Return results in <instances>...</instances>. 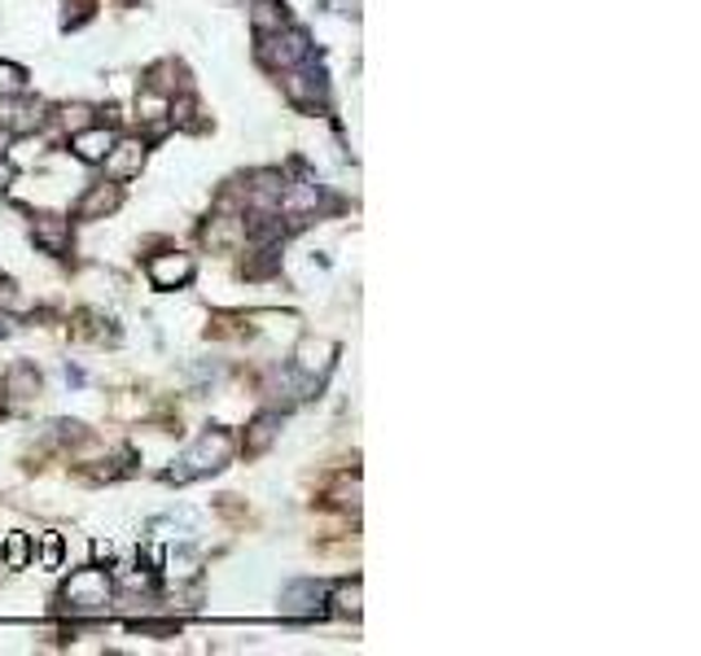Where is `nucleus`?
Masks as SVG:
<instances>
[{
  "label": "nucleus",
  "instance_id": "nucleus-1",
  "mask_svg": "<svg viewBox=\"0 0 701 656\" xmlns=\"http://www.w3.org/2000/svg\"><path fill=\"white\" fill-rule=\"evenodd\" d=\"M229 455H233V437L224 434V430H207V434L198 437V442L180 455V464L167 473V482L185 486V482H193V477H202V473L224 468V464H229Z\"/></svg>",
  "mask_w": 701,
  "mask_h": 656
},
{
  "label": "nucleus",
  "instance_id": "nucleus-2",
  "mask_svg": "<svg viewBox=\"0 0 701 656\" xmlns=\"http://www.w3.org/2000/svg\"><path fill=\"white\" fill-rule=\"evenodd\" d=\"M259 57H263V66H272V71H290V66H299V62L312 57V40H307V31H299V27L285 22L281 31L259 35Z\"/></svg>",
  "mask_w": 701,
  "mask_h": 656
},
{
  "label": "nucleus",
  "instance_id": "nucleus-3",
  "mask_svg": "<svg viewBox=\"0 0 701 656\" xmlns=\"http://www.w3.org/2000/svg\"><path fill=\"white\" fill-rule=\"evenodd\" d=\"M62 600L71 604V613H102L111 604V578L102 569H80L71 573Z\"/></svg>",
  "mask_w": 701,
  "mask_h": 656
},
{
  "label": "nucleus",
  "instance_id": "nucleus-4",
  "mask_svg": "<svg viewBox=\"0 0 701 656\" xmlns=\"http://www.w3.org/2000/svg\"><path fill=\"white\" fill-rule=\"evenodd\" d=\"M325 600H329V586H321V582H290L285 595H281V613L294 617V622H307V617L325 613Z\"/></svg>",
  "mask_w": 701,
  "mask_h": 656
},
{
  "label": "nucleus",
  "instance_id": "nucleus-5",
  "mask_svg": "<svg viewBox=\"0 0 701 656\" xmlns=\"http://www.w3.org/2000/svg\"><path fill=\"white\" fill-rule=\"evenodd\" d=\"M334 359H338V346L329 337H307L299 346V355H294V368H299L303 381H321L334 368Z\"/></svg>",
  "mask_w": 701,
  "mask_h": 656
},
{
  "label": "nucleus",
  "instance_id": "nucleus-6",
  "mask_svg": "<svg viewBox=\"0 0 701 656\" xmlns=\"http://www.w3.org/2000/svg\"><path fill=\"white\" fill-rule=\"evenodd\" d=\"M285 93L299 102V106H325L329 97V84H325V71H312L307 62L290 66V80H285Z\"/></svg>",
  "mask_w": 701,
  "mask_h": 656
},
{
  "label": "nucleus",
  "instance_id": "nucleus-7",
  "mask_svg": "<svg viewBox=\"0 0 701 656\" xmlns=\"http://www.w3.org/2000/svg\"><path fill=\"white\" fill-rule=\"evenodd\" d=\"M145 272H149L154 289H180L193 281V258L189 254H154L145 263Z\"/></svg>",
  "mask_w": 701,
  "mask_h": 656
},
{
  "label": "nucleus",
  "instance_id": "nucleus-8",
  "mask_svg": "<svg viewBox=\"0 0 701 656\" xmlns=\"http://www.w3.org/2000/svg\"><path fill=\"white\" fill-rule=\"evenodd\" d=\"M106 162V176L111 180H132V176H140V162H145V145L140 140H115L111 145V154L102 158Z\"/></svg>",
  "mask_w": 701,
  "mask_h": 656
},
{
  "label": "nucleus",
  "instance_id": "nucleus-9",
  "mask_svg": "<svg viewBox=\"0 0 701 656\" xmlns=\"http://www.w3.org/2000/svg\"><path fill=\"white\" fill-rule=\"evenodd\" d=\"M0 123L9 127V131H31V127H40L44 123V106L40 102H31V97H0Z\"/></svg>",
  "mask_w": 701,
  "mask_h": 656
},
{
  "label": "nucleus",
  "instance_id": "nucleus-10",
  "mask_svg": "<svg viewBox=\"0 0 701 656\" xmlns=\"http://www.w3.org/2000/svg\"><path fill=\"white\" fill-rule=\"evenodd\" d=\"M111 145H115V131L102 127V123H88V127H80V131L71 136V149H75V158H84V162H102V158L111 154Z\"/></svg>",
  "mask_w": 701,
  "mask_h": 656
},
{
  "label": "nucleus",
  "instance_id": "nucleus-11",
  "mask_svg": "<svg viewBox=\"0 0 701 656\" xmlns=\"http://www.w3.org/2000/svg\"><path fill=\"white\" fill-rule=\"evenodd\" d=\"M31 236H35V245H40V250H49V254H66V250H71V219L40 215L35 223H31Z\"/></svg>",
  "mask_w": 701,
  "mask_h": 656
},
{
  "label": "nucleus",
  "instance_id": "nucleus-12",
  "mask_svg": "<svg viewBox=\"0 0 701 656\" xmlns=\"http://www.w3.org/2000/svg\"><path fill=\"white\" fill-rule=\"evenodd\" d=\"M118 207V184H93L80 202V219H106Z\"/></svg>",
  "mask_w": 701,
  "mask_h": 656
},
{
  "label": "nucleus",
  "instance_id": "nucleus-13",
  "mask_svg": "<svg viewBox=\"0 0 701 656\" xmlns=\"http://www.w3.org/2000/svg\"><path fill=\"white\" fill-rule=\"evenodd\" d=\"M281 434V416L276 412H263L254 425H250V437H245V455H263L272 446V437Z\"/></svg>",
  "mask_w": 701,
  "mask_h": 656
},
{
  "label": "nucleus",
  "instance_id": "nucleus-14",
  "mask_svg": "<svg viewBox=\"0 0 701 656\" xmlns=\"http://www.w3.org/2000/svg\"><path fill=\"white\" fill-rule=\"evenodd\" d=\"M290 18H285V4H276V0H263L259 9H254V31L259 35H268V31H281Z\"/></svg>",
  "mask_w": 701,
  "mask_h": 656
},
{
  "label": "nucleus",
  "instance_id": "nucleus-15",
  "mask_svg": "<svg viewBox=\"0 0 701 656\" xmlns=\"http://www.w3.org/2000/svg\"><path fill=\"white\" fill-rule=\"evenodd\" d=\"M4 390H9V394H18V399H27V394H35V390H40V372H35L31 363H18V368L9 372V381H4Z\"/></svg>",
  "mask_w": 701,
  "mask_h": 656
},
{
  "label": "nucleus",
  "instance_id": "nucleus-16",
  "mask_svg": "<svg viewBox=\"0 0 701 656\" xmlns=\"http://www.w3.org/2000/svg\"><path fill=\"white\" fill-rule=\"evenodd\" d=\"M359 600H364L359 578H355V582H338V591H334V609H338L343 617H359Z\"/></svg>",
  "mask_w": 701,
  "mask_h": 656
},
{
  "label": "nucleus",
  "instance_id": "nucleus-17",
  "mask_svg": "<svg viewBox=\"0 0 701 656\" xmlns=\"http://www.w3.org/2000/svg\"><path fill=\"white\" fill-rule=\"evenodd\" d=\"M167 102H171V97H163L158 88H140V97H136V109H140V118L158 123V118L167 114Z\"/></svg>",
  "mask_w": 701,
  "mask_h": 656
},
{
  "label": "nucleus",
  "instance_id": "nucleus-18",
  "mask_svg": "<svg viewBox=\"0 0 701 656\" xmlns=\"http://www.w3.org/2000/svg\"><path fill=\"white\" fill-rule=\"evenodd\" d=\"M18 93H27V75L13 62H0V97H18Z\"/></svg>",
  "mask_w": 701,
  "mask_h": 656
},
{
  "label": "nucleus",
  "instance_id": "nucleus-19",
  "mask_svg": "<svg viewBox=\"0 0 701 656\" xmlns=\"http://www.w3.org/2000/svg\"><path fill=\"white\" fill-rule=\"evenodd\" d=\"M62 123L80 131V127H88V123H93V109H88V106H66V109H62Z\"/></svg>",
  "mask_w": 701,
  "mask_h": 656
},
{
  "label": "nucleus",
  "instance_id": "nucleus-20",
  "mask_svg": "<svg viewBox=\"0 0 701 656\" xmlns=\"http://www.w3.org/2000/svg\"><path fill=\"white\" fill-rule=\"evenodd\" d=\"M193 564H198L193 551H171V556H167V569H171V573H193Z\"/></svg>",
  "mask_w": 701,
  "mask_h": 656
},
{
  "label": "nucleus",
  "instance_id": "nucleus-21",
  "mask_svg": "<svg viewBox=\"0 0 701 656\" xmlns=\"http://www.w3.org/2000/svg\"><path fill=\"white\" fill-rule=\"evenodd\" d=\"M57 560H62V543H57V535H44V569H57Z\"/></svg>",
  "mask_w": 701,
  "mask_h": 656
},
{
  "label": "nucleus",
  "instance_id": "nucleus-22",
  "mask_svg": "<svg viewBox=\"0 0 701 656\" xmlns=\"http://www.w3.org/2000/svg\"><path fill=\"white\" fill-rule=\"evenodd\" d=\"M18 303V289H13V281H0V307H13Z\"/></svg>",
  "mask_w": 701,
  "mask_h": 656
},
{
  "label": "nucleus",
  "instance_id": "nucleus-23",
  "mask_svg": "<svg viewBox=\"0 0 701 656\" xmlns=\"http://www.w3.org/2000/svg\"><path fill=\"white\" fill-rule=\"evenodd\" d=\"M9 145H13V131H9V127H4V123H0V158H4V154H9Z\"/></svg>",
  "mask_w": 701,
  "mask_h": 656
},
{
  "label": "nucleus",
  "instance_id": "nucleus-24",
  "mask_svg": "<svg viewBox=\"0 0 701 656\" xmlns=\"http://www.w3.org/2000/svg\"><path fill=\"white\" fill-rule=\"evenodd\" d=\"M9 180H13V167H9V162H0V189H9Z\"/></svg>",
  "mask_w": 701,
  "mask_h": 656
},
{
  "label": "nucleus",
  "instance_id": "nucleus-25",
  "mask_svg": "<svg viewBox=\"0 0 701 656\" xmlns=\"http://www.w3.org/2000/svg\"><path fill=\"white\" fill-rule=\"evenodd\" d=\"M9 332H13V320H9L4 311H0V337H9Z\"/></svg>",
  "mask_w": 701,
  "mask_h": 656
}]
</instances>
